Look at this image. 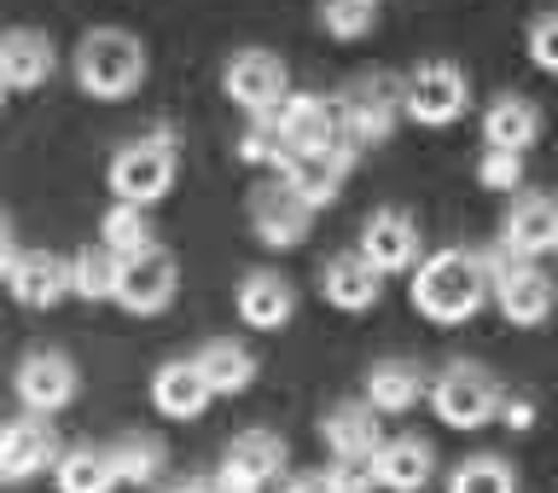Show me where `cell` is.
Listing matches in <instances>:
<instances>
[{"instance_id":"obj_1","label":"cell","mask_w":558,"mask_h":493,"mask_svg":"<svg viewBox=\"0 0 558 493\" xmlns=\"http://www.w3.org/2000/svg\"><path fill=\"white\" fill-rule=\"evenodd\" d=\"M413 313L430 325H465L471 313L495 303V279H488L483 250H436L413 268Z\"/></svg>"},{"instance_id":"obj_2","label":"cell","mask_w":558,"mask_h":493,"mask_svg":"<svg viewBox=\"0 0 558 493\" xmlns=\"http://www.w3.org/2000/svg\"><path fill=\"white\" fill-rule=\"evenodd\" d=\"M70 76L87 99H129L146 82V47L129 29H87L70 59Z\"/></svg>"},{"instance_id":"obj_3","label":"cell","mask_w":558,"mask_h":493,"mask_svg":"<svg viewBox=\"0 0 558 493\" xmlns=\"http://www.w3.org/2000/svg\"><path fill=\"white\" fill-rule=\"evenodd\" d=\"M174 174H181V146H174V128H151L129 139V146L111 151V192L117 204H157L169 198Z\"/></svg>"},{"instance_id":"obj_4","label":"cell","mask_w":558,"mask_h":493,"mask_svg":"<svg viewBox=\"0 0 558 493\" xmlns=\"http://www.w3.org/2000/svg\"><path fill=\"white\" fill-rule=\"evenodd\" d=\"M500 378L477 360H448L442 372L430 378V407L448 430H483V424H500Z\"/></svg>"},{"instance_id":"obj_5","label":"cell","mask_w":558,"mask_h":493,"mask_svg":"<svg viewBox=\"0 0 558 493\" xmlns=\"http://www.w3.org/2000/svg\"><path fill=\"white\" fill-rule=\"evenodd\" d=\"M488 279H495V308L506 325H547L553 320V279L535 268L530 256H512V250H488Z\"/></svg>"},{"instance_id":"obj_6","label":"cell","mask_w":558,"mask_h":493,"mask_svg":"<svg viewBox=\"0 0 558 493\" xmlns=\"http://www.w3.org/2000/svg\"><path fill=\"white\" fill-rule=\"evenodd\" d=\"M471 104V82L460 64L448 59H430L418 64L413 76H401V111H408V122H418V128H453V122L465 116Z\"/></svg>"},{"instance_id":"obj_7","label":"cell","mask_w":558,"mask_h":493,"mask_svg":"<svg viewBox=\"0 0 558 493\" xmlns=\"http://www.w3.org/2000/svg\"><path fill=\"white\" fill-rule=\"evenodd\" d=\"M331 99H338L343 134H349V146H355V151L384 146V139L396 134V122L408 116V111H401V82H390V76H355L343 94H331Z\"/></svg>"},{"instance_id":"obj_8","label":"cell","mask_w":558,"mask_h":493,"mask_svg":"<svg viewBox=\"0 0 558 493\" xmlns=\"http://www.w3.org/2000/svg\"><path fill=\"white\" fill-rule=\"evenodd\" d=\"M221 94L233 99L244 116H274L279 104L291 99V70H286V59H279V52H268V47H244V52H233V59H227V70H221Z\"/></svg>"},{"instance_id":"obj_9","label":"cell","mask_w":558,"mask_h":493,"mask_svg":"<svg viewBox=\"0 0 558 493\" xmlns=\"http://www.w3.org/2000/svg\"><path fill=\"white\" fill-rule=\"evenodd\" d=\"M279 134H286L291 157H326V151H355L343 134V116H338V99L326 94H291L286 104L274 111Z\"/></svg>"},{"instance_id":"obj_10","label":"cell","mask_w":558,"mask_h":493,"mask_svg":"<svg viewBox=\"0 0 558 493\" xmlns=\"http://www.w3.org/2000/svg\"><path fill=\"white\" fill-rule=\"evenodd\" d=\"M174 291H181V268H174V256L163 250V244L122 256V273H117V308L122 313L151 320V313H163L174 303Z\"/></svg>"},{"instance_id":"obj_11","label":"cell","mask_w":558,"mask_h":493,"mask_svg":"<svg viewBox=\"0 0 558 493\" xmlns=\"http://www.w3.org/2000/svg\"><path fill=\"white\" fill-rule=\"evenodd\" d=\"M286 470V442L268 430H244L233 435V447L216 465V488L221 493H268V482H279Z\"/></svg>"},{"instance_id":"obj_12","label":"cell","mask_w":558,"mask_h":493,"mask_svg":"<svg viewBox=\"0 0 558 493\" xmlns=\"http://www.w3.org/2000/svg\"><path fill=\"white\" fill-rule=\"evenodd\" d=\"M12 390L24 400V412H41V418L64 412L70 400H76V360L59 355V348H35V355L17 360Z\"/></svg>"},{"instance_id":"obj_13","label":"cell","mask_w":558,"mask_h":493,"mask_svg":"<svg viewBox=\"0 0 558 493\" xmlns=\"http://www.w3.org/2000/svg\"><path fill=\"white\" fill-rule=\"evenodd\" d=\"M314 215H320V209H308L286 181H268V186L251 192V226L268 250H296V244L314 233Z\"/></svg>"},{"instance_id":"obj_14","label":"cell","mask_w":558,"mask_h":493,"mask_svg":"<svg viewBox=\"0 0 558 493\" xmlns=\"http://www.w3.org/2000/svg\"><path fill=\"white\" fill-rule=\"evenodd\" d=\"M500 250L530 256V261L558 250V204L547 198V192H518V198L506 204V215H500Z\"/></svg>"},{"instance_id":"obj_15","label":"cell","mask_w":558,"mask_h":493,"mask_svg":"<svg viewBox=\"0 0 558 493\" xmlns=\"http://www.w3.org/2000/svg\"><path fill=\"white\" fill-rule=\"evenodd\" d=\"M361 256L390 279V273H413L418 268V226L408 209H373L361 226Z\"/></svg>"},{"instance_id":"obj_16","label":"cell","mask_w":558,"mask_h":493,"mask_svg":"<svg viewBox=\"0 0 558 493\" xmlns=\"http://www.w3.org/2000/svg\"><path fill=\"white\" fill-rule=\"evenodd\" d=\"M59 459H64V453H59V442H52V430H47L41 412H17L12 424L0 430V477H7V482H29L35 470H47Z\"/></svg>"},{"instance_id":"obj_17","label":"cell","mask_w":558,"mask_h":493,"mask_svg":"<svg viewBox=\"0 0 558 493\" xmlns=\"http://www.w3.org/2000/svg\"><path fill=\"white\" fill-rule=\"evenodd\" d=\"M378 407L366 400H338V407L320 412V442L331 459H378L384 447V430H378Z\"/></svg>"},{"instance_id":"obj_18","label":"cell","mask_w":558,"mask_h":493,"mask_svg":"<svg viewBox=\"0 0 558 493\" xmlns=\"http://www.w3.org/2000/svg\"><path fill=\"white\" fill-rule=\"evenodd\" d=\"M52 70H59L52 35H41V29H7V41H0V87H7V94H35V87L52 82Z\"/></svg>"},{"instance_id":"obj_19","label":"cell","mask_w":558,"mask_h":493,"mask_svg":"<svg viewBox=\"0 0 558 493\" xmlns=\"http://www.w3.org/2000/svg\"><path fill=\"white\" fill-rule=\"evenodd\" d=\"M209 400H216V390H209V378H204L198 360H169V366H157V378H151V407L163 412V418H174V424H192V418L209 412Z\"/></svg>"},{"instance_id":"obj_20","label":"cell","mask_w":558,"mask_h":493,"mask_svg":"<svg viewBox=\"0 0 558 493\" xmlns=\"http://www.w3.org/2000/svg\"><path fill=\"white\" fill-rule=\"evenodd\" d=\"M233 308H239V320L251 325V331H279V325H286L291 313H296V291H291V279H286V273L256 268V273H244V279H239Z\"/></svg>"},{"instance_id":"obj_21","label":"cell","mask_w":558,"mask_h":493,"mask_svg":"<svg viewBox=\"0 0 558 493\" xmlns=\"http://www.w3.org/2000/svg\"><path fill=\"white\" fill-rule=\"evenodd\" d=\"M320 296L343 313H366V308H378V296H384V273L361 250H343L320 268Z\"/></svg>"},{"instance_id":"obj_22","label":"cell","mask_w":558,"mask_h":493,"mask_svg":"<svg viewBox=\"0 0 558 493\" xmlns=\"http://www.w3.org/2000/svg\"><path fill=\"white\" fill-rule=\"evenodd\" d=\"M7 291L17 296L24 308H52L64 296H76V279H70V261L64 256H17L7 261Z\"/></svg>"},{"instance_id":"obj_23","label":"cell","mask_w":558,"mask_h":493,"mask_svg":"<svg viewBox=\"0 0 558 493\" xmlns=\"http://www.w3.org/2000/svg\"><path fill=\"white\" fill-rule=\"evenodd\" d=\"M361 151H326V157H291L286 169H279V181H286L296 198H303L308 209H326L338 204V192L349 181V169H355Z\"/></svg>"},{"instance_id":"obj_24","label":"cell","mask_w":558,"mask_h":493,"mask_svg":"<svg viewBox=\"0 0 558 493\" xmlns=\"http://www.w3.org/2000/svg\"><path fill=\"white\" fill-rule=\"evenodd\" d=\"M430 395V378L418 372L413 360H373L366 366V407H378L384 418H396V412H413L418 400Z\"/></svg>"},{"instance_id":"obj_25","label":"cell","mask_w":558,"mask_h":493,"mask_svg":"<svg viewBox=\"0 0 558 493\" xmlns=\"http://www.w3.org/2000/svg\"><path fill=\"white\" fill-rule=\"evenodd\" d=\"M373 465H378V488H390V493H425L430 477H436V453H430V442H418V435L384 442Z\"/></svg>"},{"instance_id":"obj_26","label":"cell","mask_w":558,"mask_h":493,"mask_svg":"<svg viewBox=\"0 0 558 493\" xmlns=\"http://www.w3.org/2000/svg\"><path fill=\"white\" fill-rule=\"evenodd\" d=\"M541 128H547V122H541V104L523 99V94H500L483 111V139L495 151H530L541 139Z\"/></svg>"},{"instance_id":"obj_27","label":"cell","mask_w":558,"mask_h":493,"mask_svg":"<svg viewBox=\"0 0 558 493\" xmlns=\"http://www.w3.org/2000/svg\"><path fill=\"white\" fill-rule=\"evenodd\" d=\"M192 360L204 366V378H209V390H216V395H244L256 383V355L244 343H233V337L204 343Z\"/></svg>"},{"instance_id":"obj_28","label":"cell","mask_w":558,"mask_h":493,"mask_svg":"<svg viewBox=\"0 0 558 493\" xmlns=\"http://www.w3.org/2000/svg\"><path fill=\"white\" fill-rule=\"evenodd\" d=\"M52 482L59 493H117L122 477L111 465V447H70L59 465H52Z\"/></svg>"},{"instance_id":"obj_29","label":"cell","mask_w":558,"mask_h":493,"mask_svg":"<svg viewBox=\"0 0 558 493\" xmlns=\"http://www.w3.org/2000/svg\"><path fill=\"white\" fill-rule=\"evenodd\" d=\"M111 465H117L122 488H151L157 477H163L169 453H163L157 435H117V442H111Z\"/></svg>"},{"instance_id":"obj_30","label":"cell","mask_w":558,"mask_h":493,"mask_svg":"<svg viewBox=\"0 0 558 493\" xmlns=\"http://www.w3.org/2000/svg\"><path fill=\"white\" fill-rule=\"evenodd\" d=\"M117 273H122V256L105 250V244H87V250L70 256V279H76V296H87V303H117Z\"/></svg>"},{"instance_id":"obj_31","label":"cell","mask_w":558,"mask_h":493,"mask_svg":"<svg viewBox=\"0 0 558 493\" xmlns=\"http://www.w3.org/2000/svg\"><path fill=\"white\" fill-rule=\"evenodd\" d=\"M99 244L105 250H117V256H134V250H151V215L140 204H111L105 209V221H99Z\"/></svg>"},{"instance_id":"obj_32","label":"cell","mask_w":558,"mask_h":493,"mask_svg":"<svg viewBox=\"0 0 558 493\" xmlns=\"http://www.w3.org/2000/svg\"><path fill=\"white\" fill-rule=\"evenodd\" d=\"M448 493H518V477L495 453H477V459H460L448 470Z\"/></svg>"},{"instance_id":"obj_33","label":"cell","mask_w":558,"mask_h":493,"mask_svg":"<svg viewBox=\"0 0 558 493\" xmlns=\"http://www.w3.org/2000/svg\"><path fill=\"white\" fill-rule=\"evenodd\" d=\"M239 163L274 169V174L291 163V146H286V134H279V122H274V116H251V128L239 134Z\"/></svg>"},{"instance_id":"obj_34","label":"cell","mask_w":558,"mask_h":493,"mask_svg":"<svg viewBox=\"0 0 558 493\" xmlns=\"http://www.w3.org/2000/svg\"><path fill=\"white\" fill-rule=\"evenodd\" d=\"M384 12V0H320V29L331 41H361V35H373Z\"/></svg>"},{"instance_id":"obj_35","label":"cell","mask_w":558,"mask_h":493,"mask_svg":"<svg viewBox=\"0 0 558 493\" xmlns=\"http://www.w3.org/2000/svg\"><path fill=\"white\" fill-rule=\"evenodd\" d=\"M477 186L483 192H506V198H512V192L523 186V151H495V146H488L483 163H477Z\"/></svg>"},{"instance_id":"obj_36","label":"cell","mask_w":558,"mask_h":493,"mask_svg":"<svg viewBox=\"0 0 558 493\" xmlns=\"http://www.w3.org/2000/svg\"><path fill=\"white\" fill-rule=\"evenodd\" d=\"M530 59L547 70V76H558V12H541L530 24Z\"/></svg>"},{"instance_id":"obj_37","label":"cell","mask_w":558,"mask_h":493,"mask_svg":"<svg viewBox=\"0 0 558 493\" xmlns=\"http://www.w3.org/2000/svg\"><path fill=\"white\" fill-rule=\"evenodd\" d=\"M279 493H343V488H338L331 470H296V477H286V488H279Z\"/></svg>"},{"instance_id":"obj_38","label":"cell","mask_w":558,"mask_h":493,"mask_svg":"<svg viewBox=\"0 0 558 493\" xmlns=\"http://www.w3.org/2000/svg\"><path fill=\"white\" fill-rule=\"evenodd\" d=\"M500 424H506V430H530V424H535V400H530V395H506V400H500Z\"/></svg>"},{"instance_id":"obj_39","label":"cell","mask_w":558,"mask_h":493,"mask_svg":"<svg viewBox=\"0 0 558 493\" xmlns=\"http://www.w3.org/2000/svg\"><path fill=\"white\" fill-rule=\"evenodd\" d=\"M163 493H221V488H216V477H186V482H174Z\"/></svg>"}]
</instances>
